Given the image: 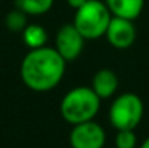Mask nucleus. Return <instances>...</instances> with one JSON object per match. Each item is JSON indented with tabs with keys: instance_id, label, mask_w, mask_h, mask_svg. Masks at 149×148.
Wrapping results in <instances>:
<instances>
[{
	"instance_id": "1",
	"label": "nucleus",
	"mask_w": 149,
	"mask_h": 148,
	"mask_svg": "<svg viewBox=\"0 0 149 148\" xmlns=\"http://www.w3.org/2000/svg\"><path fill=\"white\" fill-rule=\"evenodd\" d=\"M65 64L67 61L55 48L31 49L20 62V79L33 92H49L61 83L65 74Z\"/></svg>"
},
{
	"instance_id": "2",
	"label": "nucleus",
	"mask_w": 149,
	"mask_h": 148,
	"mask_svg": "<svg viewBox=\"0 0 149 148\" xmlns=\"http://www.w3.org/2000/svg\"><path fill=\"white\" fill-rule=\"evenodd\" d=\"M101 105V99L91 87L78 86L65 93L61 100L59 112L65 122L77 125L88 121H94Z\"/></svg>"
},
{
	"instance_id": "3",
	"label": "nucleus",
	"mask_w": 149,
	"mask_h": 148,
	"mask_svg": "<svg viewBox=\"0 0 149 148\" xmlns=\"http://www.w3.org/2000/svg\"><path fill=\"white\" fill-rule=\"evenodd\" d=\"M111 18L104 0H87L75 10L72 23L86 39H99L106 35Z\"/></svg>"
},
{
	"instance_id": "4",
	"label": "nucleus",
	"mask_w": 149,
	"mask_h": 148,
	"mask_svg": "<svg viewBox=\"0 0 149 148\" xmlns=\"http://www.w3.org/2000/svg\"><path fill=\"white\" fill-rule=\"evenodd\" d=\"M143 102L135 93H123L113 100L109 109V119L116 131L136 129L143 118Z\"/></svg>"
},
{
	"instance_id": "5",
	"label": "nucleus",
	"mask_w": 149,
	"mask_h": 148,
	"mask_svg": "<svg viewBox=\"0 0 149 148\" xmlns=\"http://www.w3.org/2000/svg\"><path fill=\"white\" fill-rule=\"evenodd\" d=\"M106 144V131L103 126L94 122H83L72 125L70 132L71 148H103Z\"/></svg>"
},
{
	"instance_id": "6",
	"label": "nucleus",
	"mask_w": 149,
	"mask_h": 148,
	"mask_svg": "<svg viewBox=\"0 0 149 148\" xmlns=\"http://www.w3.org/2000/svg\"><path fill=\"white\" fill-rule=\"evenodd\" d=\"M84 41L86 38L78 32V29L74 26V23L62 25L56 35H55V47L61 57L68 62L74 61L80 57V54L84 49Z\"/></svg>"
},
{
	"instance_id": "7",
	"label": "nucleus",
	"mask_w": 149,
	"mask_h": 148,
	"mask_svg": "<svg viewBox=\"0 0 149 148\" xmlns=\"http://www.w3.org/2000/svg\"><path fill=\"white\" fill-rule=\"evenodd\" d=\"M109 44L116 49L130 48L136 39V26L133 20L113 16L104 35Z\"/></svg>"
},
{
	"instance_id": "8",
	"label": "nucleus",
	"mask_w": 149,
	"mask_h": 148,
	"mask_svg": "<svg viewBox=\"0 0 149 148\" xmlns=\"http://www.w3.org/2000/svg\"><path fill=\"white\" fill-rule=\"evenodd\" d=\"M90 87L96 92V95L101 100L109 99L114 96L119 89V77L110 68H100L94 73Z\"/></svg>"
},
{
	"instance_id": "9",
	"label": "nucleus",
	"mask_w": 149,
	"mask_h": 148,
	"mask_svg": "<svg viewBox=\"0 0 149 148\" xmlns=\"http://www.w3.org/2000/svg\"><path fill=\"white\" fill-rule=\"evenodd\" d=\"M113 16L135 20L143 10L145 0H104Z\"/></svg>"
},
{
	"instance_id": "10",
	"label": "nucleus",
	"mask_w": 149,
	"mask_h": 148,
	"mask_svg": "<svg viewBox=\"0 0 149 148\" xmlns=\"http://www.w3.org/2000/svg\"><path fill=\"white\" fill-rule=\"evenodd\" d=\"M22 39L29 49H36L47 47L48 34L44 26L38 23H28L26 28L22 31Z\"/></svg>"
},
{
	"instance_id": "11",
	"label": "nucleus",
	"mask_w": 149,
	"mask_h": 148,
	"mask_svg": "<svg viewBox=\"0 0 149 148\" xmlns=\"http://www.w3.org/2000/svg\"><path fill=\"white\" fill-rule=\"evenodd\" d=\"M15 6L28 16H41L52 9L54 0H15Z\"/></svg>"
},
{
	"instance_id": "12",
	"label": "nucleus",
	"mask_w": 149,
	"mask_h": 148,
	"mask_svg": "<svg viewBox=\"0 0 149 148\" xmlns=\"http://www.w3.org/2000/svg\"><path fill=\"white\" fill-rule=\"evenodd\" d=\"M4 25L6 28L10 31V32H20L26 28L28 25V15L25 12H22L20 9L15 7L13 10H10L7 15H6V19H4Z\"/></svg>"
},
{
	"instance_id": "13",
	"label": "nucleus",
	"mask_w": 149,
	"mask_h": 148,
	"mask_svg": "<svg viewBox=\"0 0 149 148\" xmlns=\"http://www.w3.org/2000/svg\"><path fill=\"white\" fill-rule=\"evenodd\" d=\"M116 148H136L138 145V137L135 134V129H120L116 134L114 138Z\"/></svg>"
},
{
	"instance_id": "14",
	"label": "nucleus",
	"mask_w": 149,
	"mask_h": 148,
	"mask_svg": "<svg viewBox=\"0 0 149 148\" xmlns=\"http://www.w3.org/2000/svg\"><path fill=\"white\" fill-rule=\"evenodd\" d=\"M87 0H67V3H68V6L70 7H72V9H78V7H81L84 3H86Z\"/></svg>"
},
{
	"instance_id": "15",
	"label": "nucleus",
	"mask_w": 149,
	"mask_h": 148,
	"mask_svg": "<svg viewBox=\"0 0 149 148\" xmlns=\"http://www.w3.org/2000/svg\"><path fill=\"white\" fill-rule=\"evenodd\" d=\"M139 148H149V137L143 141V142H142V144H141V147Z\"/></svg>"
}]
</instances>
